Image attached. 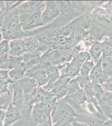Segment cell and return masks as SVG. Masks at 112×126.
I'll list each match as a JSON object with an SVG mask.
<instances>
[{"label":"cell","instance_id":"6da1fadb","mask_svg":"<svg viewBox=\"0 0 112 126\" xmlns=\"http://www.w3.org/2000/svg\"><path fill=\"white\" fill-rule=\"evenodd\" d=\"M1 32L3 40L8 41L28 36L22 29L18 7L5 15Z\"/></svg>","mask_w":112,"mask_h":126},{"label":"cell","instance_id":"7a4b0ae2","mask_svg":"<svg viewBox=\"0 0 112 126\" xmlns=\"http://www.w3.org/2000/svg\"><path fill=\"white\" fill-rule=\"evenodd\" d=\"M77 114L64 98L58 100L51 114L52 124L59 120H63L71 123L75 121Z\"/></svg>","mask_w":112,"mask_h":126},{"label":"cell","instance_id":"3957f363","mask_svg":"<svg viewBox=\"0 0 112 126\" xmlns=\"http://www.w3.org/2000/svg\"><path fill=\"white\" fill-rule=\"evenodd\" d=\"M55 106L47 102H40L34 105L29 121L30 126H37L51 119V112Z\"/></svg>","mask_w":112,"mask_h":126},{"label":"cell","instance_id":"277c9868","mask_svg":"<svg viewBox=\"0 0 112 126\" xmlns=\"http://www.w3.org/2000/svg\"><path fill=\"white\" fill-rule=\"evenodd\" d=\"M44 7L45 6L32 15H19L20 23L23 31L26 32L34 30L38 27L44 26L41 19V14Z\"/></svg>","mask_w":112,"mask_h":126},{"label":"cell","instance_id":"5b68a950","mask_svg":"<svg viewBox=\"0 0 112 126\" xmlns=\"http://www.w3.org/2000/svg\"><path fill=\"white\" fill-rule=\"evenodd\" d=\"M91 58V56L87 52L79 53L73 58L71 62L67 65L65 72L62 74H66L73 79L79 74L82 65L90 61Z\"/></svg>","mask_w":112,"mask_h":126},{"label":"cell","instance_id":"8992f818","mask_svg":"<svg viewBox=\"0 0 112 126\" xmlns=\"http://www.w3.org/2000/svg\"><path fill=\"white\" fill-rule=\"evenodd\" d=\"M45 4L41 14V19L44 26L52 22L60 14L56 1H45Z\"/></svg>","mask_w":112,"mask_h":126},{"label":"cell","instance_id":"52a82bcc","mask_svg":"<svg viewBox=\"0 0 112 126\" xmlns=\"http://www.w3.org/2000/svg\"><path fill=\"white\" fill-rule=\"evenodd\" d=\"M45 5V1L30 0L24 1L18 6L20 15H31L38 12Z\"/></svg>","mask_w":112,"mask_h":126},{"label":"cell","instance_id":"ba28073f","mask_svg":"<svg viewBox=\"0 0 112 126\" xmlns=\"http://www.w3.org/2000/svg\"><path fill=\"white\" fill-rule=\"evenodd\" d=\"M23 119L20 110L12 104H9L5 113V116L3 122V126H13L19 120Z\"/></svg>","mask_w":112,"mask_h":126},{"label":"cell","instance_id":"9c48e42d","mask_svg":"<svg viewBox=\"0 0 112 126\" xmlns=\"http://www.w3.org/2000/svg\"><path fill=\"white\" fill-rule=\"evenodd\" d=\"M91 82L94 84L101 85L108 78L102 69L101 59L97 63L89 75Z\"/></svg>","mask_w":112,"mask_h":126},{"label":"cell","instance_id":"30bf717a","mask_svg":"<svg viewBox=\"0 0 112 126\" xmlns=\"http://www.w3.org/2000/svg\"><path fill=\"white\" fill-rule=\"evenodd\" d=\"M43 54L42 52L37 50L33 53L23 55V62L25 65L27 70L32 69L39 63Z\"/></svg>","mask_w":112,"mask_h":126},{"label":"cell","instance_id":"8fae6325","mask_svg":"<svg viewBox=\"0 0 112 126\" xmlns=\"http://www.w3.org/2000/svg\"><path fill=\"white\" fill-rule=\"evenodd\" d=\"M13 89L12 103L21 111L24 103V93L17 82L13 84Z\"/></svg>","mask_w":112,"mask_h":126},{"label":"cell","instance_id":"7c38bea8","mask_svg":"<svg viewBox=\"0 0 112 126\" xmlns=\"http://www.w3.org/2000/svg\"><path fill=\"white\" fill-rule=\"evenodd\" d=\"M9 45L10 48L8 53L9 57L21 56L25 53L22 38L10 40Z\"/></svg>","mask_w":112,"mask_h":126},{"label":"cell","instance_id":"4fadbf2b","mask_svg":"<svg viewBox=\"0 0 112 126\" xmlns=\"http://www.w3.org/2000/svg\"><path fill=\"white\" fill-rule=\"evenodd\" d=\"M17 82L23 90L24 94H32L38 88L36 80L28 77H24Z\"/></svg>","mask_w":112,"mask_h":126},{"label":"cell","instance_id":"5bb4252c","mask_svg":"<svg viewBox=\"0 0 112 126\" xmlns=\"http://www.w3.org/2000/svg\"><path fill=\"white\" fill-rule=\"evenodd\" d=\"M24 54L31 53L37 50L40 42L37 37L34 35H29L22 38Z\"/></svg>","mask_w":112,"mask_h":126},{"label":"cell","instance_id":"9a60e30c","mask_svg":"<svg viewBox=\"0 0 112 126\" xmlns=\"http://www.w3.org/2000/svg\"><path fill=\"white\" fill-rule=\"evenodd\" d=\"M47 75L48 78V83L42 87L47 91L50 92L52 89L53 84L60 76V69L57 66L52 65L47 69Z\"/></svg>","mask_w":112,"mask_h":126},{"label":"cell","instance_id":"2e32d148","mask_svg":"<svg viewBox=\"0 0 112 126\" xmlns=\"http://www.w3.org/2000/svg\"><path fill=\"white\" fill-rule=\"evenodd\" d=\"M26 71L25 65L22 62L14 69L9 71V78L14 82H17L24 78Z\"/></svg>","mask_w":112,"mask_h":126},{"label":"cell","instance_id":"e0dca14e","mask_svg":"<svg viewBox=\"0 0 112 126\" xmlns=\"http://www.w3.org/2000/svg\"><path fill=\"white\" fill-rule=\"evenodd\" d=\"M68 104L73 108L77 115H83L88 114L87 113L82 105L79 103L75 99L74 94L67 95L63 98Z\"/></svg>","mask_w":112,"mask_h":126},{"label":"cell","instance_id":"ac0fdd59","mask_svg":"<svg viewBox=\"0 0 112 126\" xmlns=\"http://www.w3.org/2000/svg\"><path fill=\"white\" fill-rule=\"evenodd\" d=\"M86 35V32L84 30L80 28H76L73 30L68 38L70 44L74 47L84 39Z\"/></svg>","mask_w":112,"mask_h":126},{"label":"cell","instance_id":"d6986e66","mask_svg":"<svg viewBox=\"0 0 112 126\" xmlns=\"http://www.w3.org/2000/svg\"><path fill=\"white\" fill-rule=\"evenodd\" d=\"M50 92L52 93L58 100L62 99L68 94V89L67 85H62L54 87Z\"/></svg>","mask_w":112,"mask_h":126},{"label":"cell","instance_id":"ffe728a7","mask_svg":"<svg viewBox=\"0 0 112 126\" xmlns=\"http://www.w3.org/2000/svg\"><path fill=\"white\" fill-rule=\"evenodd\" d=\"M102 53V44L98 42H93L89 50V54L95 60L99 59Z\"/></svg>","mask_w":112,"mask_h":126},{"label":"cell","instance_id":"44dd1931","mask_svg":"<svg viewBox=\"0 0 112 126\" xmlns=\"http://www.w3.org/2000/svg\"><path fill=\"white\" fill-rule=\"evenodd\" d=\"M14 82L11 79H0V97L9 96L10 91L9 88V84H13Z\"/></svg>","mask_w":112,"mask_h":126},{"label":"cell","instance_id":"7402d4cb","mask_svg":"<svg viewBox=\"0 0 112 126\" xmlns=\"http://www.w3.org/2000/svg\"><path fill=\"white\" fill-rule=\"evenodd\" d=\"M95 65V63L92 61H89L86 62L82 66L79 75L85 76L89 75Z\"/></svg>","mask_w":112,"mask_h":126},{"label":"cell","instance_id":"603a6c76","mask_svg":"<svg viewBox=\"0 0 112 126\" xmlns=\"http://www.w3.org/2000/svg\"><path fill=\"white\" fill-rule=\"evenodd\" d=\"M23 62V56L9 57L7 63V70L14 69Z\"/></svg>","mask_w":112,"mask_h":126},{"label":"cell","instance_id":"cb8c5ba5","mask_svg":"<svg viewBox=\"0 0 112 126\" xmlns=\"http://www.w3.org/2000/svg\"><path fill=\"white\" fill-rule=\"evenodd\" d=\"M67 85L68 89L67 95L74 94L79 89H81L76 78L72 79Z\"/></svg>","mask_w":112,"mask_h":126},{"label":"cell","instance_id":"d4e9b609","mask_svg":"<svg viewBox=\"0 0 112 126\" xmlns=\"http://www.w3.org/2000/svg\"><path fill=\"white\" fill-rule=\"evenodd\" d=\"M72 79L70 77L66 74H62L60 75V78L53 84L52 89L56 86L62 85H67L69 82Z\"/></svg>","mask_w":112,"mask_h":126},{"label":"cell","instance_id":"484cf974","mask_svg":"<svg viewBox=\"0 0 112 126\" xmlns=\"http://www.w3.org/2000/svg\"><path fill=\"white\" fill-rule=\"evenodd\" d=\"M24 1V0L5 1L6 9V12L5 14L12 12V11L14 10V9L18 7Z\"/></svg>","mask_w":112,"mask_h":126},{"label":"cell","instance_id":"4316f807","mask_svg":"<svg viewBox=\"0 0 112 126\" xmlns=\"http://www.w3.org/2000/svg\"><path fill=\"white\" fill-rule=\"evenodd\" d=\"M74 96L77 101L82 106L87 100L85 92L83 89L81 88L74 94Z\"/></svg>","mask_w":112,"mask_h":126},{"label":"cell","instance_id":"83f0119b","mask_svg":"<svg viewBox=\"0 0 112 126\" xmlns=\"http://www.w3.org/2000/svg\"><path fill=\"white\" fill-rule=\"evenodd\" d=\"M76 79L81 89H83L85 87L92 83L89 75L85 76L79 75L77 76Z\"/></svg>","mask_w":112,"mask_h":126},{"label":"cell","instance_id":"f1b7e54d","mask_svg":"<svg viewBox=\"0 0 112 126\" xmlns=\"http://www.w3.org/2000/svg\"><path fill=\"white\" fill-rule=\"evenodd\" d=\"M85 92L87 99L91 98L92 97H95V84L92 83L89 84L83 88Z\"/></svg>","mask_w":112,"mask_h":126},{"label":"cell","instance_id":"f546056e","mask_svg":"<svg viewBox=\"0 0 112 126\" xmlns=\"http://www.w3.org/2000/svg\"><path fill=\"white\" fill-rule=\"evenodd\" d=\"M9 41L3 40L0 43V58L9 53Z\"/></svg>","mask_w":112,"mask_h":126},{"label":"cell","instance_id":"4dcf8cb0","mask_svg":"<svg viewBox=\"0 0 112 126\" xmlns=\"http://www.w3.org/2000/svg\"><path fill=\"white\" fill-rule=\"evenodd\" d=\"M101 64L104 72L108 78L112 77V64L101 59Z\"/></svg>","mask_w":112,"mask_h":126},{"label":"cell","instance_id":"1f68e13d","mask_svg":"<svg viewBox=\"0 0 112 126\" xmlns=\"http://www.w3.org/2000/svg\"><path fill=\"white\" fill-rule=\"evenodd\" d=\"M99 104H104L112 107V93L105 91L102 99L99 102Z\"/></svg>","mask_w":112,"mask_h":126},{"label":"cell","instance_id":"d6a6232c","mask_svg":"<svg viewBox=\"0 0 112 126\" xmlns=\"http://www.w3.org/2000/svg\"><path fill=\"white\" fill-rule=\"evenodd\" d=\"M65 1H56L60 13H64L67 11L69 8V2Z\"/></svg>","mask_w":112,"mask_h":126},{"label":"cell","instance_id":"836d02e7","mask_svg":"<svg viewBox=\"0 0 112 126\" xmlns=\"http://www.w3.org/2000/svg\"><path fill=\"white\" fill-rule=\"evenodd\" d=\"M101 85L102 86L105 91L112 93V77L108 78Z\"/></svg>","mask_w":112,"mask_h":126},{"label":"cell","instance_id":"e575fe53","mask_svg":"<svg viewBox=\"0 0 112 126\" xmlns=\"http://www.w3.org/2000/svg\"><path fill=\"white\" fill-rule=\"evenodd\" d=\"M102 52L107 51L112 49V38L107 39L101 43Z\"/></svg>","mask_w":112,"mask_h":126},{"label":"cell","instance_id":"d590c367","mask_svg":"<svg viewBox=\"0 0 112 126\" xmlns=\"http://www.w3.org/2000/svg\"><path fill=\"white\" fill-rule=\"evenodd\" d=\"M102 59L108 63L112 64V49L102 52Z\"/></svg>","mask_w":112,"mask_h":126},{"label":"cell","instance_id":"8d00e7d4","mask_svg":"<svg viewBox=\"0 0 112 126\" xmlns=\"http://www.w3.org/2000/svg\"><path fill=\"white\" fill-rule=\"evenodd\" d=\"M52 126H72L71 123L65 121L59 120L52 124Z\"/></svg>","mask_w":112,"mask_h":126},{"label":"cell","instance_id":"74e56055","mask_svg":"<svg viewBox=\"0 0 112 126\" xmlns=\"http://www.w3.org/2000/svg\"><path fill=\"white\" fill-rule=\"evenodd\" d=\"M9 70L0 69V79H10L9 77Z\"/></svg>","mask_w":112,"mask_h":126},{"label":"cell","instance_id":"f35d334b","mask_svg":"<svg viewBox=\"0 0 112 126\" xmlns=\"http://www.w3.org/2000/svg\"><path fill=\"white\" fill-rule=\"evenodd\" d=\"M103 7L105 9V11H106L111 16H112V1L108 2Z\"/></svg>","mask_w":112,"mask_h":126},{"label":"cell","instance_id":"ab89813d","mask_svg":"<svg viewBox=\"0 0 112 126\" xmlns=\"http://www.w3.org/2000/svg\"><path fill=\"white\" fill-rule=\"evenodd\" d=\"M7 96L0 97V110H3L5 109V105L8 101Z\"/></svg>","mask_w":112,"mask_h":126},{"label":"cell","instance_id":"60d3db41","mask_svg":"<svg viewBox=\"0 0 112 126\" xmlns=\"http://www.w3.org/2000/svg\"><path fill=\"white\" fill-rule=\"evenodd\" d=\"M6 12L5 1H0V16L5 15Z\"/></svg>","mask_w":112,"mask_h":126},{"label":"cell","instance_id":"b9f144b4","mask_svg":"<svg viewBox=\"0 0 112 126\" xmlns=\"http://www.w3.org/2000/svg\"><path fill=\"white\" fill-rule=\"evenodd\" d=\"M71 123L72 126H89L86 124L81 122H77L76 121H74L71 122Z\"/></svg>","mask_w":112,"mask_h":126},{"label":"cell","instance_id":"7bdbcfd3","mask_svg":"<svg viewBox=\"0 0 112 126\" xmlns=\"http://www.w3.org/2000/svg\"><path fill=\"white\" fill-rule=\"evenodd\" d=\"M100 126H112V120L110 119H108L104 122Z\"/></svg>","mask_w":112,"mask_h":126},{"label":"cell","instance_id":"ee69618b","mask_svg":"<svg viewBox=\"0 0 112 126\" xmlns=\"http://www.w3.org/2000/svg\"><path fill=\"white\" fill-rule=\"evenodd\" d=\"M3 40V35L2 34L1 29H0V43Z\"/></svg>","mask_w":112,"mask_h":126},{"label":"cell","instance_id":"f6af8a7d","mask_svg":"<svg viewBox=\"0 0 112 126\" xmlns=\"http://www.w3.org/2000/svg\"><path fill=\"white\" fill-rule=\"evenodd\" d=\"M3 121L4 120L3 119H0V126H3Z\"/></svg>","mask_w":112,"mask_h":126}]
</instances>
